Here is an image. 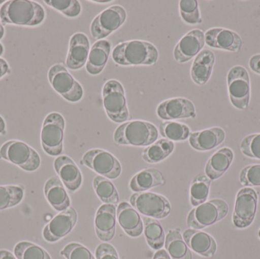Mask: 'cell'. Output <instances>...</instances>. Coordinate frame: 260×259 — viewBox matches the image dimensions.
<instances>
[{"mask_svg": "<svg viewBox=\"0 0 260 259\" xmlns=\"http://www.w3.org/2000/svg\"><path fill=\"white\" fill-rule=\"evenodd\" d=\"M44 3L68 18H76L82 12V5L78 0H45Z\"/></svg>", "mask_w": 260, "mask_h": 259, "instance_id": "obj_38", "label": "cell"}, {"mask_svg": "<svg viewBox=\"0 0 260 259\" xmlns=\"http://www.w3.org/2000/svg\"><path fill=\"white\" fill-rule=\"evenodd\" d=\"M163 173L155 168H147L136 173L129 182V189L135 193H142L150 189L165 185Z\"/></svg>", "mask_w": 260, "mask_h": 259, "instance_id": "obj_28", "label": "cell"}, {"mask_svg": "<svg viewBox=\"0 0 260 259\" xmlns=\"http://www.w3.org/2000/svg\"><path fill=\"white\" fill-rule=\"evenodd\" d=\"M153 259H171V258L166 250H165V249H159V250L154 254Z\"/></svg>", "mask_w": 260, "mask_h": 259, "instance_id": "obj_45", "label": "cell"}, {"mask_svg": "<svg viewBox=\"0 0 260 259\" xmlns=\"http://www.w3.org/2000/svg\"><path fill=\"white\" fill-rule=\"evenodd\" d=\"M160 135L165 139L173 141H183L189 138L190 129L187 125L176 121H165L159 126Z\"/></svg>", "mask_w": 260, "mask_h": 259, "instance_id": "obj_34", "label": "cell"}, {"mask_svg": "<svg viewBox=\"0 0 260 259\" xmlns=\"http://www.w3.org/2000/svg\"><path fill=\"white\" fill-rule=\"evenodd\" d=\"M91 3H101V4H106V3H112L113 1H99V0H94V1H91Z\"/></svg>", "mask_w": 260, "mask_h": 259, "instance_id": "obj_49", "label": "cell"}, {"mask_svg": "<svg viewBox=\"0 0 260 259\" xmlns=\"http://www.w3.org/2000/svg\"><path fill=\"white\" fill-rule=\"evenodd\" d=\"M111 53V43L101 40L93 44L90 50L85 68L88 74L98 76L106 66Z\"/></svg>", "mask_w": 260, "mask_h": 259, "instance_id": "obj_25", "label": "cell"}, {"mask_svg": "<svg viewBox=\"0 0 260 259\" xmlns=\"http://www.w3.org/2000/svg\"><path fill=\"white\" fill-rule=\"evenodd\" d=\"M143 221L144 234L148 246L154 250L161 249L166 237L161 225L155 219L151 217H143Z\"/></svg>", "mask_w": 260, "mask_h": 259, "instance_id": "obj_31", "label": "cell"}, {"mask_svg": "<svg viewBox=\"0 0 260 259\" xmlns=\"http://www.w3.org/2000/svg\"><path fill=\"white\" fill-rule=\"evenodd\" d=\"M179 7L180 16L186 24L195 25L203 22L199 3L197 0H181Z\"/></svg>", "mask_w": 260, "mask_h": 259, "instance_id": "obj_37", "label": "cell"}, {"mask_svg": "<svg viewBox=\"0 0 260 259\" xmlns=\"http://www.w3.org/2000/svg\"><path fill=\"white\" fill-rule=\"evenodd\" d=\"M158 57V50L154 44L140 40L120 43L112 52L113 60L123 66L153 65Z\"/></svg>", "mask_w": 260, "mask_h": 259, "instance_id": "obj_1", "label": "cell"}, {"mask_svg": "<svg viewBox=\"0 0 260 259\" xmlns=\"http://www.w3.org/2000/svg\"><path fill=\"white\" fill-rule=\"evenodd\" d=\"M0 158L27 172L35 171L41 166V158L38 152L26 143L17 140L3 144L0 149Z\"/></svg>", "mask_w": 260, "mask_h": 259, "instance_id": "obj_6", "label": "cell"}, {"mask_svg": "<svg viewBox=\"0 0 260 259\" xmlns=\"http://www.w3.org/2000/svg\"><path fill=\"white\" fill-rule=\"evenodd\" d=\"M9 72V66L5 59L0 58V79Z\"/></svg>", "mask_w": 260, "mask_h": 259, "instance_id": "obj_44", "label": "cell"}, {"mask_svg": "<svg viewBox=\"0 0 260 259\" xmlns=\"http://www.w3.org/2000/svg\"><path fill=\"white\" fill-rule=\"evenodd\" d=\"M96 259H120L115 248L109 243L99 245L95 250Z\"/></svg>", "mask_w": 260, "mask_h": 259, "instance_id": "obj_42", "label": "cell"}, {"mask_svg": "<svg viewBox=\"0 0 260 259\" xmlns=\"http://www.w3.org/2000/svg\"><path fill=\"white\" fill-rule=\"evenodd\" d=\"M24 195V189L19 186L0 187V211L18 205Z\"/></svg>", "mask_w": 260, "mask_h": 259, "instance_id": "obj_36", "label": "cell"}, {"mask_svg": "<svg viewBox=\"0 0 260 259\" xmlns=\"http://www.w3.org/2000/svg\"><path fill=\"white\" fill-rule=\"evenodd\" d=\"M227 82L232 105L237 109H247L250 100V79L247 70L241 65L232 67Z\"/></svg>", "mask_w": 260, "mask_h": 259, "instance_id": "obj_11", "label": "cell"}, {"mask_svg": "<svg viewBox=\"0 0 260 259\" xmlns=\"http://www.w3.org/2000/svg\"><path fill=\"white\" fill-rule=\"evenodd\" d=\"M80 164L109 179H117L122 173L120 161L112 154L103 149L88 151L82 157Z\"/></svg>", "mask_w": 260, "mask_h": 259, "instance_id": "obj_10", "label": "cell"}, {"mask_svg": "<svg viewBox=\"0 0 260 259\" xmlns=\"http://www.w3.org/2000/svg\"><path fill=\"white\" fill-rule=\"evenodd\" d=\"M48 79L54 91L67 101L76 103L83 98L82 85L62 64H55L49 69Z\"/></svg>", "mask_w": 260, "mask_h": 259, "instance_id": "obj_8", "label": "cell"}, {"mask_svg": "<svg viewBox=\"0 0 260 259\" xmlns=\"http://www.w3.org/2000/svg\"><path fill=\"white\" fill-rule=\"evenodd\" d=\"M14 255L18 259H52L48 252L30 242H19L14 248Z\"/></svg>", "mask_w": 260, "mask_h": 259, "instance_id": "obj_35", "label": "cell"}, {"mask_svg": "<svg viewBox=\"0 0 260 259\" xmlns=\"http://www.w3.org/2000/svg\"><path fill=\"white\" fill-rule=\"evenodd\" d=\"M5 34V29L3 27V24L0 23V40L3 39V36Z\"/></svg>", "mask_w": 260, "mask_h": 259, "instance_id": "obj_48", "label": "cell"}, {"mask_svg": "<svg viewBox=\"0 0 260 259\" xmlns=\"http://www.w3.org/2000/svg\"><path fill=\"white\" fill-rule=\"evenodd\" d=\"M91 48L88 36L84 33H74L70 38L66 64L70 69L79 70L86 65Z\"/></svg>", "mask_w": 260, "mask_h": 259, "instance_id": "obj_18", "label": "cell"}, {"mask_svg": "<svg viewBox=\"0 0 260 259\" xmlns=\"http://www.w3.org/2000/svg\"><path fill=\"white\" fill-rule=\"evenodd\" d=\"M156 113L160 120L166 121L195 118L197 116L195 105L184 97H174L164 100L159 103Z\"/></svg>", "mask_w": 260, "mask_h": 259, "instance_id": "obj_15", "label": "cell"}, {"mask_svg": "<svg viewBox=\"0 0 260 259\" xmlns=\"http://www.w3.org/2000/svg\"><path fill=\"white\" fill-rule=\"evenodd\" d=\"M3 3H6V1H4V0H0V5L3 4Z\"/></svg>", "mask_w": 260, "mask_h": 259, "instance_id": "obj_51", "label": "cell"}, {"mask_svg": "<svg viewBox=\"0 0 260 259\" xmlns=\"http://www.w3.org/2000/svg\"><path fill=\"white\" fill-rule=\"evenodd\" d=\"M6 125L4 119L0 116V135H6Z\"/></svg>", "mask_w": 260, "mask_h": 259, "instance_id": "obj_47", "label": "cell"}, {"mask_svg": "<svg viewBox=\"0 0 260 259\" xmlns=\"http://www.w3.org/2000/svg\"><path fill=\"white\" fill-rule=\"evenodd\" d=\"M3 53H4V47H3V44L0 43V56L3 54Z\"/></svg>", "mask_w": 260, "mask_h": 259, "instance_id": "obj_50", "label": "cell"}, {"mask_svg": "<svg viewBox=\"0 0 260 259\" xmlns=\"http://www.w3.org/2000/svg\"><path fill=\"white\" fill-rule=\"evenodd\" d=\"M183 238L191 250L202 256L211 258L216 252V242L207 233L200 230L187 229L183 232Z\"/></svg>", "mask_w": 260, "mask_h": 259, "instance_id": "obj_21", "label": "cell"}, {"mask_svg": "<svg viewBox=\"0 0 260 259\" xmlns=\"http://www.w3.org/2000/svg\"><path fill=\"white\" fill-rule=\"evenodd\" d=\"M240 147L245 156L260 160V134L247 135L241 141Z\"/></svg>", "mask_w": 260, "mask_h": 259, "instance_id": "obj_39", "label": "cell"}, {"mask_svg": "<svg viewBox=\"0 0 260 259\" xmlns=\"http://www.w3.org/2000/svg\"><path fill=\"white\" fill-rule=\"evenodd\" d=\"M158 138L157 128L149 122L134 120L119 126L114 134V143L117 145L148 147Z\"/></svg>", "mask_w": 260, "mask_h": 259, "instance_id": "obj_3", "label": "cell"}, {"mask_svg": "<svg viewBox=\"0 0 260 259\" xmlns=\"http://www.w3.org/2000/svg\"><path fill=\"white\" fill-rule=\"evenodd\" d=\"M205 41L209 47L230 52H238L243 47L241 36L234 30L213 27L205 33Z\"/></svg>", "mask_w": 260, "mask_h": 259, "instance_id": "obj_17", "label": "cell"}, {"mask_svg": "<svg viewBox=\"0 0 260 259\" xmlns=\"http://www.w3.org/2000/svg\"><path fill=\"white\" fill-rule=\"evenodd\" d=\"M175 149L173 141L161 138L148 146L142 152V159L148 164H157L170 156Z\"/></svg>", "mask_w": 260, "mask_h": 259, "instance_id": "obj_29", "label": "cell"}, {"mask_svg": "<svg viewBox=\"0 0 260 259\" xmlns=\"http://www.w3.org/2000/svg\"><path fill=\"white\" fill-rule=\"evenodd\" d=\"M0 19L3 24L38 26L45 19L44 8L28 0H10L0 8Z\"/></svg>", "mask_w": 260, "mask_h": 259, "instance_id": "obj_2", "label": "cell"}, {"mask_svg": "<svg viewBox=\"0 0 260 259\" xmlns=\"http://www.w3.org/2000/svg\"><path fill=\"white\" fill-rule=\"evenodd\" d=\"M215 56L210 50H202L194 59L191 67V79L198 85H204L209 82L215 65Z\"/></svg>", "mask_w": 260, "mask_h": 259, "instance_id": "obj_24", "label": "cell"}, {"mask_svg": "<svg viewBox=\"0 0 260 259\" xmlns=\"http://www.w3.org/2000/svg\"><path fill=\"white\" fill-rule=\"evenodd\" d=\"M60 254L67 259H95L89 249L77 243L67 245Z\"/></svg>", "mask_w": 260, "mask_h": 259, "instance_id": "obj_40", "label": "cell"}, {"mask_svg": "<svg viewBox=\"0 0 260 259\" xmlns=\"http://www.w3.org/2000/svg\"><path fill=\"white\" fill-rule=\"evenodd\" d=\"M258 195L250 187L241 189L237 195L232 220L239 229L248 228L252 225L257 210Z\"/></svg>", "mask_w": 260, "mask_h": 259, "instance_id": "obj_13", "label": "cell"}, {"mask_svg": "<svg viewBox=\"0 0 260 259\" xmlns=\"http://www.w3.org/2000/svg\"><path fill=\"white\" fill-rule=\"evenodd\" d=\"M239 179L245 187H260V164H251L243 169Z\"/></svg>", "mask_w": 260, "mask_h": 259, "instance_id": "obj_41", "label": "cell"}, {"mask_svg": "<svg viewBox=\"0 0 260 259\" xmlns=\"http://www.w3.org/2000/svg\"><path fill=\"white\" fill-rule=\"evenodd\" d=\"M104 107L108 118L116 123H123L130 120L124 88L119 81H108L102 89Z\"/></svg>", "mask_w": 260, "mask_h": 259, "instance_id": "obj_4", "label": "cell"}, {"mask_svg": "<svg viewBox=\"0 0 260 259\" xmlns=\"http://www.w3.org/2000/svg\"><path fill=\"white\" fill-rule=\"evenodd\" d=\"M93 187L96 195L105 204L117 205L120 201L119 193L115 186L108 178L97 176L93 180Z\"/></svg>", "mask_w": 260, "mask_h": 259, "instance_id": "obj_32", "label": "cell"}, {"mask_svg": "<svg viewBox=\"0 0 260 259\" xmlns=\"http://www.w3.org/2000/svg\"><path fill=\"white\" fill-rule=\"evenodd\" d=\"M55 170L63 185L70 191L76 192L82 184V175L76 163L67 155L57 157L55 159Z\"/></svg>", "mask_w": 260, "mask_h": 259, "instance_id": "obj_20", "label": "cell"}, {"mask_svg": "<svg viewBox=\"0 0 260 259\" xmlns=\"http://www.w3.org/2000/svg\"><path fill=\"white\" fill-rule=\"evenodd\" d=\"M211 179L206 175L199 174L192 179L189 190L190 203L197 207L208 199L210 190Z\"/></svg>", "mask_w": 260, "mask_h": 259, "instance_id": "obj_33", "label": "cell"}, {"mask_svg": "<svg viewBox=\"0 0 260 259\" xmlns=\"http://www.w3.org/2000/svg\"><path fill=\"white\" fill-rule=\"evenodd\" d=\"M65 126V119L59 113H50L44 119L41 129V145L50 156H59L62 153Z\"/></svg>", "mask_w": 260, "mask_h": 259, "instance_id": "obj_7", "label": "cell"}, {"mask_svg": "<svg viewBox=\"0 0 260 259\" xmlns=\"http://www.w3.org/2000/svg\"><path fill=\"white\" fill-rule=\"evenodd\" d=\"M78 214L73 208L61 211L43 230V237L48 243H56L67 237L76 226Z\"/></svg>", "mask_w": 260, "mask_h": 259, "instance_id": "obj_14", "label": "cell"}, {"mask_svg": "<svg viewBox=\"0 0 260 259\" xmlns=\"http://www.w3.org/2000/svg\"><path fill=\"white\" fill-rule=\"evenodd\" d=\"M252 71L260 75V54H256L250 58L249 62Z\"/></svg>", "mask_w": 260, "mask_h": 259, "instance_id": "obj_43", "label": "cell"}, {"mask_svg": "<svg viewBox=\"0 0 260 259\" xmlns=\"http://www.w3.org/2000/svg\"><path fill=\"white\" fill-rule=\"evenodd\" d=\"M206 44L205 33L194 29L186 33L174 47V57L178 63H186L197 56Z\"/></svg>", "mask_w": 260, "mask_h": 259, "instance_id": "obj_16", "label": "cell"}, {"mask_svg": "<svg viewBox=\"0 0 260 259\" xmlns=\"http://www.w3.org/2000/svg\"><path fill=\"white\" fill-rule=\"evenodd\" d=\"M229 211V205L225 201L212 199L193 208L188 214L186 224L190 229H204L223 220Z\"/></svg>", "mask_w": 260, "mask_h": 259, "instance_id": "obj_5", "label": "cell"}, {"mask_svg": "<svg viewBox=\"0 0 260 259\" xmlns=\"http://www.w3.org/2000/svg\"><path fill=\"white\" fill-rule=\"evenodd\" d=\"M0 259H18L8 250H0Z\"/></svg>", "mask_w": 260, "mask_h": 259, "instance_id": "obj_46", "label": "cell"}, {"mask_svg": "<svg viewBox=\"0 0 260 259\" xmlns=\"http://www.w3.org/2000/svg\"><path fill=\"white\" fill-rule=\"evenodd\" d=\"M233 151L223 147L217 151L208 161L205 168L206 176L211 180H216L228 171L234 161Z\"/></svg>", "mask_w": 260, "mask_h": 259, "instance_id": "obj_27", "label": "cell"}, {"mask_svg": "<svg viewBox=\"0 0 260 259\" xmlns=\"http://www.w3.org/2000/svg\"><path fill=\"white\" fill-rule=\"evenodd\" d=\"M117 208L111 204L102 205L96 213L94 226L97 237L102 241H111L116 233Z\"/></svg>", "mask_w": 260, "mask_h": 259, "instance_id": "obj_19", "label": "cell"}, {"mask_svg": "<svg viewBox=\"0 0 260 259\" xmlns=\"http://www.w3.org/2000/svg\"><path fill=\"white\" fill-rule=\"evenodd\" d=\"M224 129L213 127L199 132H192L189 138L191 147L199 152H208L222 144L225 140Z\"/></svg>", "mask_w": 260, "mask_h": 259, "instance_id": "obj_22", "label": "cell"}, {"mask_svg": "<svg viewBox=\"0 0 260 259\" xmlns=\"http://www.w3.org/2000/svg\"><path fill=\"white\" fill-rule=\"evenodd\" d=\"M119 225L124 232L133 238L140 237L144 225L139 212L128 202H121L117 209Z\"/></svg>", "mask_w": 260, "mask_h": 259, "instance_id": "obj_23", "label": "cell"}, {"mask_svg": "<svg viewBox=\"0 0 260 259\" xmlns=\"http://www.w3.org/2000/svg\"><path fill=\"white\" fill-rule=\"evenodd\" d=\"M44 190L47 202L56 211H63L70 208V196L59 178H50L46 182Z\"/></svg>", "mask_w": 260, "mask_h": 259, "instance_id": "obj_26", "label": "cell"}, {"mask_svg": "<svg viewBox=\"0 0 260 259\" xmlns=\"http://www.w3.org/2000/svg\"><path fill=\"white\" fill-rule=\"evenodd\" d=\"M165 249L173 259H192L190 249L177 230H171L165 237Z\"/></svg>", "mask_w": 260, "mask_h": 259, "instance_id": "obj_30", "label": "cell"}, {"mask_svg": "<svg viewBox=\"0 0 260 259\" xmlns=\"http://www.w3.org/2000/svg\"><path fill=\"white\" fill-rule=\"evenodd\" d=\"M129 202L138 212L151 218H165L171 211L169 201L157 193H136L130 196Z\"/></svg>", "mask_w": 260, "mask_h": 259, "instance_id": "obj_12", "label": "cell"}, {"mask_svg": "<svg viewBox=\"0 0 260 259\" xmlns=\"http://www.w3.org/2000/svg\"><path fill=\"white\" fill-rule=\"evenodd\" d=\"M258 234H259V238H260V230L259 231V233H258Z\"/></svg>", "mask_w": 260, "mask_h": 259, "instance_id": "obj_52", "label": "cell"}, {"mask_svg": "<svg viewBox=\"0 0 260 259\" xmlns=\"http://www.w3.org/2000/svg\"><path fill=\"white\" fill-rule=\"evenodd\" d=\"M127 18L126 9L123 6L115 5L102 11L91 22L90 31L91 36L101 41L118 30Z\"/></svg>", "mask_w": 260, "mask_h": 259, "instance_id": "obj_9", "label": "cell"}]
</instances>
